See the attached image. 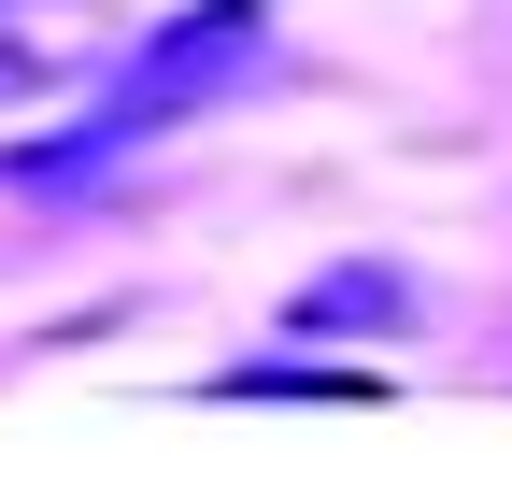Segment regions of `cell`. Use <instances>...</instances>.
I'll return each instance as SVG.
<instances>
[{"instance_id": "cell-2", "label": "cell", "mask_w": 512, "mask_h": 498, "mask_svg": "<svg viewBox=\"0 0 512 498\" xmlns=\"http://www.w3.org/2000/svg\"><path fill=\"white\" fill-rule=\"evenodd\" d=\"M86 57H100V0H0V114L72 86Z\"/></svg>"}, {"instance_id": "cell-1", "label": "cell", "mask_w": 512, "mask_h": 498, "mask_svg": "<svg viewBox=\"0 0 512 498\" xmlns=\"http://www.w3.org/2000/svg\"><path fill=\"white\" fill-rule=\"evenodd\" d=\"M256 72H271V0H200V15H171V29H157V43L86 100V129H72V143L15 157V185H43V200H86V185H114L128 157H157L171 129H200L214 100H242Z\"/></svg>"}, {"instance_id": "cell-3", "label": "cell", "mask_w": 512, "mask_h": 498, "mask_svg": "<svg viewBox=\"0 0 512 498\" xmlns=\"http://www.w3.org/2000/svg\"><path fill=\"white\" fill-rule=\"evenodd\" d=\"M313 314H370V328H399L413 285H399V271H328V285H313Z\"/></svg>"}]
</instances>
